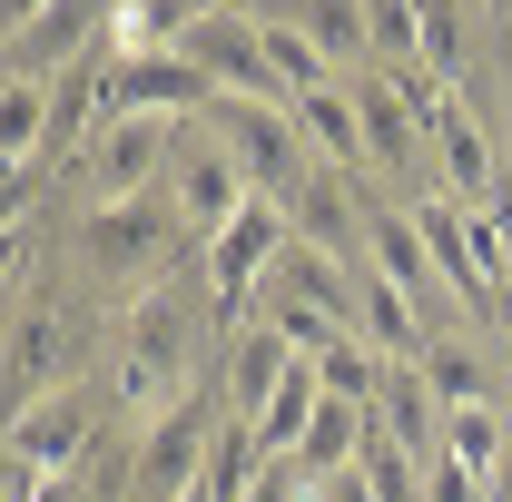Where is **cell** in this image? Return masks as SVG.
Returning a JSON list of instances; mask_svg holds the SVG:
<instances>
[{
    "label": "cell",
    "mask_w": 512,
    "mask_h": 502,
    "mask_svg": "<svg viewBox=\"0 0 512 502\" xmlns=\"http://www.w3.org/2000/svg\"><path fill=\"white\" fill-rule=\"evenodd\" d=\"M207 315L217 296L188 286V276H158V286H138V306L119 315V394L128 414H168V404H188L197 394V345H207Z\"/></svg>",
    "instance_id": "6da1fadb"
},
{
    "label": "cell",
    "mask_w": 512,
    "mask_h": 502,
    "mask_svg": "<svg viewBox=\"0 0 512 502\" xmlns=\"http://www.w3.org/2000/svg\"><path fill=\"white\" fill-rule=\"evenodd\" d=\"M207 138L247 168L256 197H276V207H296V188L316 178V148H306V128L296 109H276V99H207Z\"/></svg>",
    "instance_id": "7a4b0ae2"
},
{
    "label": "cell",
    "mask_w": 512,
    "mask_h": 502,
    "mask_svg": "<svg viewBox=\"0 0 512 502\" xmlns=\"http://www.w3.org/2000/svg\"><path fill=\"white\" fill-rule=\"evenodd\" d=\"M178 50L207 69L217 99H276V109H296V89L276 79V50H266V20L256 10H188Z\"/></svg>",
    "instance_id": "3957f363"
},
{
    "label": "cell",
    "mask_w": 512,
    "mask_h": 502,
    "mask_svg": "<svg viewBox=\"0 0 512 502\" xmlns=\"http://www.w3.org/2000/svg\"><path fill=\"white\" fill-rule=\"evenodd\" d=\"M217 424H227V394H207V384H197L188 404H168V414L138 434L128 493H138V502H188L197 473H207V453H217Z\"/></svg>",
    "instance_id": "277c9868"
},
{
    "label": "cell",
    "mask_w": 512,
    "mask_h": 502,
    "mask_svg": "<svg viewBox=\"0 0 512 502\" xmlns=\"http://www.w3.org/2000/svg\"><path fill=\"white\" fill-rule=\"evenodd\" d=\"M178 227H188V217H178V197L148 188V197H119V207H89L79 256H89L109 286H128V276H148V286H158V276H168V256H178Z\"/></svg>",
    "instance_id": "5b68a950"
},
{
    "label": "cell",
    "mask_w": 512,
    "mask_h": 502,
    "mask_svg": "<svg viewBox=\"0 0 512 502\" xmlns=\"http://www.w3.org/2000/svg\"><path fill=\"white\" fill-rule=\"evenodd\" d=\"M207 69L188 50H148V60H99V128L109 119H207Z\"/></svg>",
    "instance_id": "8992f818"
},
{
    "label": "cell",
    "mask_w": 512,
    "mask_h": 502,
    "mask_svg": "<svg viewBox=\"0 0 512 502\" xmlns=\"http://www.w3.org/2000/svg\"><path fill=\"white\" fill-rule=\"evenodd\" d=\"M89 394L79 384H60V394H40V404H20L10 414V493H30V483H50V473H69L79 463V443H89Z\"/></svg>",
    "instance_id": "52a82bcc"
},
{
    "label": "cell",
    "mask_w": 512,
    "mask_h": 502,
    "mask_svg": "<svg viewBox=\"0 0 512 502\" xmlns=\"http://www.w3.org/2000/svg\"><path fill=\"white\" fill-rule=\"evenodd\" d=\"M188 138V119H109L99 138H89V197L99 207H119V197H148V178H158V158Z\"/></svg>",
    "instance_id": "ba28073f"
},
{
    "label": "cell",
    "mask_w": 512,
    "mask_h": 502,
    "mask_svg": "<svg viewBox=\"0 0 512 502\" xmlns=\"http://www.w3.org/2000/svg\"><path fill=\"white\" fill-rule=\"evenodd\" d=\"M69 365H79V315L60 296H20V315H10V384H20V404L60 394Z\"/></svg>",
    "instance_id": "9c48e42d"
},
{
    "label": "cell",
    "mask_w": 512,
    "mask_h": 502,
    "mask_svg": "<svg viewBox=\"0 0 512 502\" xmlns=\"http://www.w3.org/2000/svg\"><path fill=\"white\" fill-rule=\"evenodd\" d=\"M168 197H178V217H188V237H217L237 207H247V168L217 148V138H178V168H168Z\"/></svg>",
    "instance_id": "30bf717a"
},
{
    "label": "cell",
    "mask_w": 512,
    "mask_h": 502,
    "mask_svg": "<svg viewBox=\"0 0 512 502\" xmlns=\"http://www.w3.org/2000/svg\"><path fill=\"white\" fill-rule=\"evenodd\" d=\"M365 247H375L384 286H404L414 306H453V286H444V266H434V247H424V217L414 207H365Z\"/></svg>",
    "instance_id": "8fae6325"
},
{
    "label": "cell",
    "mask_w": 512,
    "mask_h": 502,
    "mask_svg": "<svg viewBox=\"0 0 512 502\" xmlns=\"http://www.w3.org/2000/svg\"><path fill=\"white\" fill-rule=\"evenodd\" d=\"M345 89H355V119H365V158L424 178V128H414V109H404V89H394L384 69H345Z\"/></svg>",
    "instance_id": "7c38bea8"
},
{
    "label": "cell",
    "mask_w": 512,
    "mask_h": 502,
    "mask_svg": "<svg viewBox=\"0 0 512 502\" xmlns=\"http://www.w3.org/2000/svg\"><path fill=\"white\" fill-rule=\"evenodd\" d=\"M296 365H306V355H296V345H286L266 315H256V325H237V345H227V384H217V394H227V414H237V424H256Z\"/></svg>",
    "instance_id": "4fadbf2b"
},
{
    "label": "cell",
    "mask_w": 512,
    "mask_h": 502,
    "mask_svg": "<svg viewBox=\"0 0 512 502\" xmlns=\"http://www.w3.org/2000/svg\"><path fill=\"white\" fill-rule=\"evenodd\" d=\"M119 20V0H40L30 20H20V40H10V69L20 79H50V69L89 40V30H109Z\"/></svg>",
    "instance_id": "5bb4252c"
},
{
    "label": "cell",
    "mask_w": 512,
    "mask_h": 502,
    "mask_svg": "<svg viewBox=\"0 0 512 502\" xmlns=\"http://www.w3.org/2000/svg\"><path fill=\"white\" fill-rule=\"evenodd\" d=\"M256 20H286V30H306L325 60L345 69H375V20H365V0H247Z\"/></svg>",
    "instance_id": "9a60e30c"
},
{
    "label": "cell",
    "mask_w": 512,
    "mask_h": 502,
    "mask_svg": "<svg viewBox=\"0 0 512 502\" xmlns=\"http://www.w3.org/2000/svg\"><path fill=\"white\" fill-rule=\"evenodd\" d=\"M375 424L414 463H444V394L424 384V365H384V394H375Z\"/></svg>",
    "instance_id": "2e32d148"
},
{
    "label": "cell",
    "mask_w": 512,
    "mask_h": 502,
    "mask_svg": "<svg viewBox=\"0 0 512 502\" xmlns=\"http://www.w3.org/2000/svg\"><path fill=\"white\" fill-rule=\"evenodd\" d=\"M286 217H296V237L325 247V256H355V237H365V207H355V178H345V168H316Z\"/></svg>",
    "instance_id": "e0dca14e"
},
{
    "label": "cell",
    "mask_w": 512,
    "mask_h": 502,
    "mask_svg": "<svg viewBox=\"0 0 512 502\" xmlns=\"http://www.w3.org/2000/svg\"><path fill=\"white\" fill-rule=\"evenodd\" d=\"M296 128H306V148H316L325 168H345V178L365 168V119H355V89H345V79L306 89V99H296Z\"/></svg>",
    "instance_id": "ac0fdd59"
},
{
    "label": "cell",
    "mask_w": 512,
    "mask_h": 502,
    "mask_svg": "<svg viewBox=\"0 0 512 502\" xmlns=\"http://www.w3.org/2000/svg\"><path fill=\"white\" fill-rule=\"evenodd\" d=\"M355 335L375 345L384 365H424V345H434V335H424V315H414V296H404V286H384V276H365V315H355Z\"/></svg>",
    "instance_id": "d6986e66"
},
{
    "label": "cell",
    "mask_w": 512,
    "mask_h": 502,
    "mask_svg": "<svg viewBox=\"0 0 512 502\" xmlns=\"http://www.w3.org/2000/svg\"><path fill=\"white\" fill-rule=\"evenodd\" d=\"M365 424H375V404H335V394H325L316 434L296 443V473H306V483H325V473H355V453H365Z\"/></svg>",
    "instance_id": "ffe728a7"
},
{
    "label": "cell",
    "mask_w": 512,
    "mask_h": 502,
    "mask_svg": "<svg viewBox=\"0 0 512 502\" xmlns=\"http://www.w3.org/2000/svg\"><path fill=\"white\" fill-rule=\"evenodd\" d=\"M50 79H20L10 69V89H0V148H10V168H40V148H50Z\"/></svg>",
    "instance_id": "44dd1931"
},
{
    "label": "cell",
    "mask_w": 512,
    "mask_h": 502,
    "mask_svg": "<svg viewBox=\"0 0 512 502\" xmlns=\"http://www.w3.org/2000/svg\"><path fill=\"white\" fill-rule=\"evenodd\" d=\"M414 30H424V69L463 89V69H473V10L463 0H414Z\"/></svg>",
    "instance_id": "7402d4cb"
},
{
    "label": "cell",
    "mask_w": 512,
    "mask_h": 502,
    "mask_svg": "<svg viewBox=\"0 0 512 502\" xmlns=\"http://www.w3.org/2000/svg\"><path fill=\"white\" fill-rule=\"evenodd\" d=\"M424 384L444 394V414H453V404H493V394H503V375H493L473 345H453V335H434V345H424Z\"/></svg>",
    "instance_id": "603a6c76"
},
{
    "label": "cell",
    "mask_w": 512,
    "mask_h": 502,
    "mask_svg": "<svg viewBox=\"0 0 512 502\" xmlns=\"http://www.w3.org/2000/svg\"><path fill=\"white\" fill-rule=\"evenodd\" d=\"M355 473L375 483V502H424V473H434V463H414V453L384 434V424H365V453H355Z\"/></svg>",
    "instance_id": "cb8c5ba5"
},
{
    "label": "cell",
    "mask_w": 512,
    "mask_h": 502,
    "mask_svg": "<svg viewBox=\"0 0 512 502\" xmlns=\"http://www.w3.org/2000/svg\"><path fill=\"white\" fill-rule=\"evenodd\" d=\"M444 453H453V463H473V473H493V463L512 453L503 404H453V414H444Z\"/></svg>",
    "instance_id": "d4e9b609"
},
{
    "label": "cell",
    "mask_w": 512,
    "mask_h": 502,
    "mask_svg": "<svg viewBox=\"0 0 512 502\" xmlns=\"http://www.w3.org/2000/svg\"><path fill=\"white\" fill-rule=\"evenodd\" d=\"M316 384L335 394V404H375V394H384V355L365 345V335H345L335 355H316Z\"/></svg>",
    "instance_id": "484cf974"
},
{
    "label": "cell",
    "mask_w": 512,
    "mask_h": 502,
    "mask_svg": "<svg viewBox=\"0 0 512 502\" xmlns=\"http://www.w3.org/2000/svg\"><path fill=\"white\" fill-rule=\"evenodd\" d=\"M266 325H276V335H286V345H296L306 365H316V355H335V345L355 335V325H335L325 306H296V296H266Z\"/></svg>",
    "instance_id": "4316f807"
},
{
    "label": "cell",
    "mask_w": 512,
    "mask_h": 502,
    "mask_svg": "<svg viewBox=\"0 0 512 502\" xmlns=\"http://www.w3.org/2000/svg\"><path fill=\"white\" fill-rule=\"evenodd\" d=\"M424 502H483V473H473V463H434V473H424Z\"/></svg>",
    "instance_id": "83f0119b"
},
{
    "label": "cell",
    "mask_w": 512,
    "mask_h": 502,
    "mask_svg": "<svg viewBox=\"0 0 512 502\" xmlns=\"http://www.w3.org/2000/svg\"><path fill=\"white\" fill-rule=\"evenodd\" d=\"M247 502H306V473H296V463H266V483H256Z\"/></svg>",
    "instance_id": "f1b7e54d"
},
{
    "label": "cell",
    "mask_w": 512,
    "mask_h": 502,
    "mask_svg": "<svg viewBox=\"0 0 512 502\" xmlns=\"http://www.w3.org/2000/svg\"><path fill=\"white\" fill-rule=\"evenodd\" d=\"M306 502H375V483L365 473H325V483H306Z\"/></svg>",
    "instance_id": "f546056e"
},
{
    "label": "cell",
    "mask_w": 512,
    "mask_h": 502,
    "mask_svg": "<svg viewBox=\"0 0 512 502\" xmlns=\"http://www.w3.org/2000/svg\"><path fill=\"white\" fill-rule=\"evenodd\" d=\"M10 502H79V483H69V473H50V483H30V493H10Z\"/></svg>",
    "instance_id": "4dcf8cb0"
},
{
    "label": "cell",
    "mask_w": 512,
    "mask_h": 502,
    "mask_svg": "<svg viewBox=\"0 0 512 502\" xmlns=\"http://www.w3.org/2000/svg\"><path fill=\"white\" fill-rule=\"evenodd\" d=\"M483 502H512V453L493 463V473H483Z\"/></svg>",
    "instance_id": "1f68e13d"
},
{
    "label": "cell",
    "mask_w": 512,
    "mask_h": 502,
    "mask_svg": "<svg viewBox=\"0 0 512 502\" xmlns=\"http://www.w3.org/2000/svg\"><path fill=\"white\" fill-rule=\"evenodd\" d=\"M493 207H503V217H512V178H503V197H493Z\"/></svg>",
    "instance_id": "d6a6232c"
}]
</instances>
